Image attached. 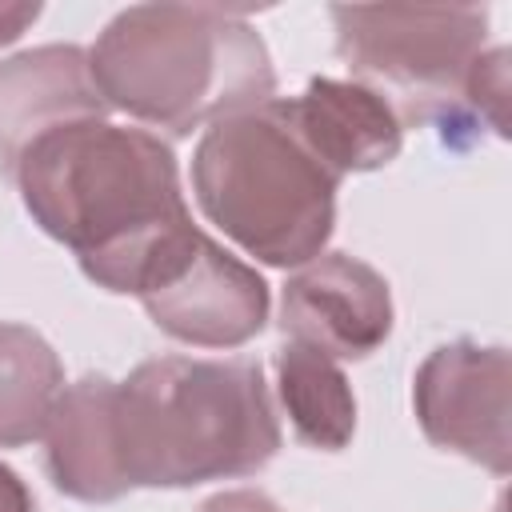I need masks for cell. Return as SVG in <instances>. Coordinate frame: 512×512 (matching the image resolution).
<instances>
[{
	"label": "cell",
	"instance_id": "7c38bea8",
	"mask_svg": "<svg viewBox=\"0 0 512 512\" xmlns=\"http://www.w3.org/2000/svg\"><path fill=\"white\" fill-rule=\"evenodd\" d=\"M276 396L288 412V424L296 440L320 452L348 448L356 432V396L344 376V368L296 340H284L276 348Z\"/></svg>",
	"mask_w": 512,
	"mask_h": 512
},
{
	"label": "cell",
	"instance_id": "2e32d148",
	"mask_svg": "<svg viewBox=\"0 0 512 512\" xmlns=\"http://www.w3.org/2000/svg\"><path fill=\"white\" fill-rule=\"evenodd\" d=\"M40 4H28V0H0V48L20 40L36 20H40Z\"/></svg>",
	"mask_w": 512,
	"mask_h": 512
},
{
	"label": "cell",
	"instance_id": "8fae6325",
	"mask_svg": "<svg viewBox=\"0 0 512 512\" xmlns=\"http://www.w3.org/2000/svg\"><path fill=\"white\" fill-rule=\"evenodd\" d=\"M40 440L56 492L84 504H112L132 492L116 436V380L88 372L64 384Z\"/></svg>",
	"mask_w": 512,
	"mask_h": 512
},
{
	"label": "cell",
	"instance_id": "9c48e42d",
	"mask_svg": "<svg viewBox=\"0 0 512 512\" xmlns=\"http://www.w3.org/2000/svg\"><path fill=\"white\" fill-rule=\"evenodd\" d=\"M108 112L88 52L76 44H44L0 60V172L12 176L20 152L44 132Z\"/></svg>",
	"mask_w": 512,
	"mask_h": 512
},
{
	"label": "cell",
	"instance_id": "e0dca14e",
	"mask_svg": "<svg viewBox=\"0 0 512 512\" xmlns=\"http://www.w3.org/2000/svg\"><path fill=\"white\" fill-rule=\"evenodd\" d=\"M0 512H36L28 484L8 464H0Z\"/></svg>",
	"mask_w": 512,
	"mask_h": 512
},
{
	"label": "cell",
	"instance_id": "5bb4252c",
	"mask_svg": "<svg viewBox=\"0 0 512 512\" xmlns=\"http://www.w3.org/2000/svg\"><path fill=\"white\" fill-rule=\"evenodd\" d=\"M460 104L472 108L500 140L508 136V48H484L464 76Z\"/></svg>",
	"mask_w": 512,
	"mask_h": 512
},
{
	"label": "cell",
	"instance_id": "277c9868",
	"mask_svg": "<svg viewBox=\"0 0 512 512\" xmlns=\"http://www.w3.org/2000/svg\"><path fill=\"white\" fill-rule=\"evenodd\" d=\"M336 188L340 180L296 136L280 96L212 120L192 152L200 212L268 268H300L324 252Z\"/></svg>",
	"mask_w": 512,
	"mask_h": 512
},
{
	"label": "cell",
	"instance_id": "7a4b0ae2",
	"mask_svg": "<svg viewBox=\"0 0 512 512\" xmlns=\"http://www.w3.org/2000/svg\"><path fill=\"white\" fill-rule=\"evenodd\" d=\"M88 68L108 108L172 136L276 96L268 44L244 8L220 4H132L104 24Z\"/></svg>",
	"mask_w": 512,
	"mask_h": 512
},
{
	"label": "cell",
	"instance_id": "5b68a950",
	"mask_svg": "<svg viewBox=\"0 0 512 512\" xmlns=\"http://www.w3.org/2000/svg\"><path fill=\"white\" fill-rule=\"evenodd\" d=\"M328 16L352 80L396 96L408 120L452 112L488 44V8L476 4H332Z\"/></svg>",
	"mask_w": 512,
	"mask_h": 512
},
{
	"label": "cell",
	"instance_id": "6da1fadb",
	"mask_svg": "<svg viewBox=\"0 0 512 512\" xmlns=\"http://www.w3.org/2000/svg\"><path fill=\"white\" fill-rule=\"evenodd\" d=\"M28 216L64 244L80 272L116 296H144L196 244L172 148L108 116L32 140L12 176Z\"/></svg>",
	"mask_w": 512,
	"mask_h": 512
},
{
	"label": "cell",
	"instance_id": "52a82bcc",
	"mask_svg": "<svg viewBox=\"0 0 512 512\" xmlns=\"http://www.w3.org/2000/svg\"><path fill=\"white\" fill-rule=\"evenodd\" d=\"M152 324L192 348H240L268 324L264 276L220 248L208 232L196 236L188 256L140 296Z\"/></svg>",
	"mask_w": 512,
	"mask_h": 512
},
{
	"label": "cell",
	"instance_id": "3957f363",
	"mask_svg": "<svg viewBox=\"0 0 512 512\" xmlns=\"http://www.w3.org/2000/svg\"><path fill=\"white\" fill-rule=\"evenodd\" d=\"M116 436L132 488H196L260 472L280 424L260 360L156 356L116 380Z\"/></svg>",
	"mask_w": 512,
	"mask_h": 512
},
{
	"label": "cell",
	"instance_id": "9a60e30c",
	"mask_svg": "<svg viewBox=\"0 0 512 512\" xmlns=\"http://www.w3.org/2000/svg\"><path fill=\"white\" fill-rule=\"evenodd\" d=\"M200 512H284V508L256 488H224V492L208 496L200 504Z\"/></svg>",
	"mask_w": 512,
	"mask_h": 512
},
{
	"label": "cell",
	"instance_id": "4fadbf2b",
	"mask_svg": "<svg viewBox=\"0 0 512 512\" xmlns=\"http://www.w3.org/2000/svg\"><path fill=\"white\" fill-rule=\"evenodd\" d=\"M64 392V364L52 344L16 320H0V448H24L44 436Z\"/></svg>",
	"mask_w": 512,
	"mask_h": 512
},
{
	"label": "cell",
	"instance_id": "ba28073f",
	"mask_svg": "<svg viewBox=\"0 0 512 512\" xmlns=\"http://www.w3.org/2000/svg\"><path fill=\"white\" fill-rule=\"evenodd\" d=\"M392 288L360 256L320 252L280 292V328L332 360H364L392 336Z\"/></svg>",
	"mask_w": 512,
	"mask_h": 512
},
{
	"label": "cell",
	"instance_id": "8992f818",
	"mask_svg": "<svg viewBox=\"0 0 512 512\" xmlns=\"http://www.w3.org/2000/svg\"><path fill=\"white\" fill-rule=\"evenodd\" d=\"M412 408L428 444L492 476L512 472V356L504 344L452 340L412 376Z\"/></svg>",
	"mask_w": 512,
	"mask_h": 512
},
{
	"label": "cell",
	"instance_id": "30bf717a",
	"mask_svg": "<svg viewBox=\"0 0 512 512\" xmlns=\"http://www.w3.org/2000/svg\"><path fill=\"white\" fill-rule=\"evenodd\" d=\"M284 112L296 136L336 180L384 168L404 148V120L396 116V104L360 80L312 76L300 96L284 100Z\"/></svg>",
	"mask_w": 512,
	"mask_h": 512
}]
</instances>
